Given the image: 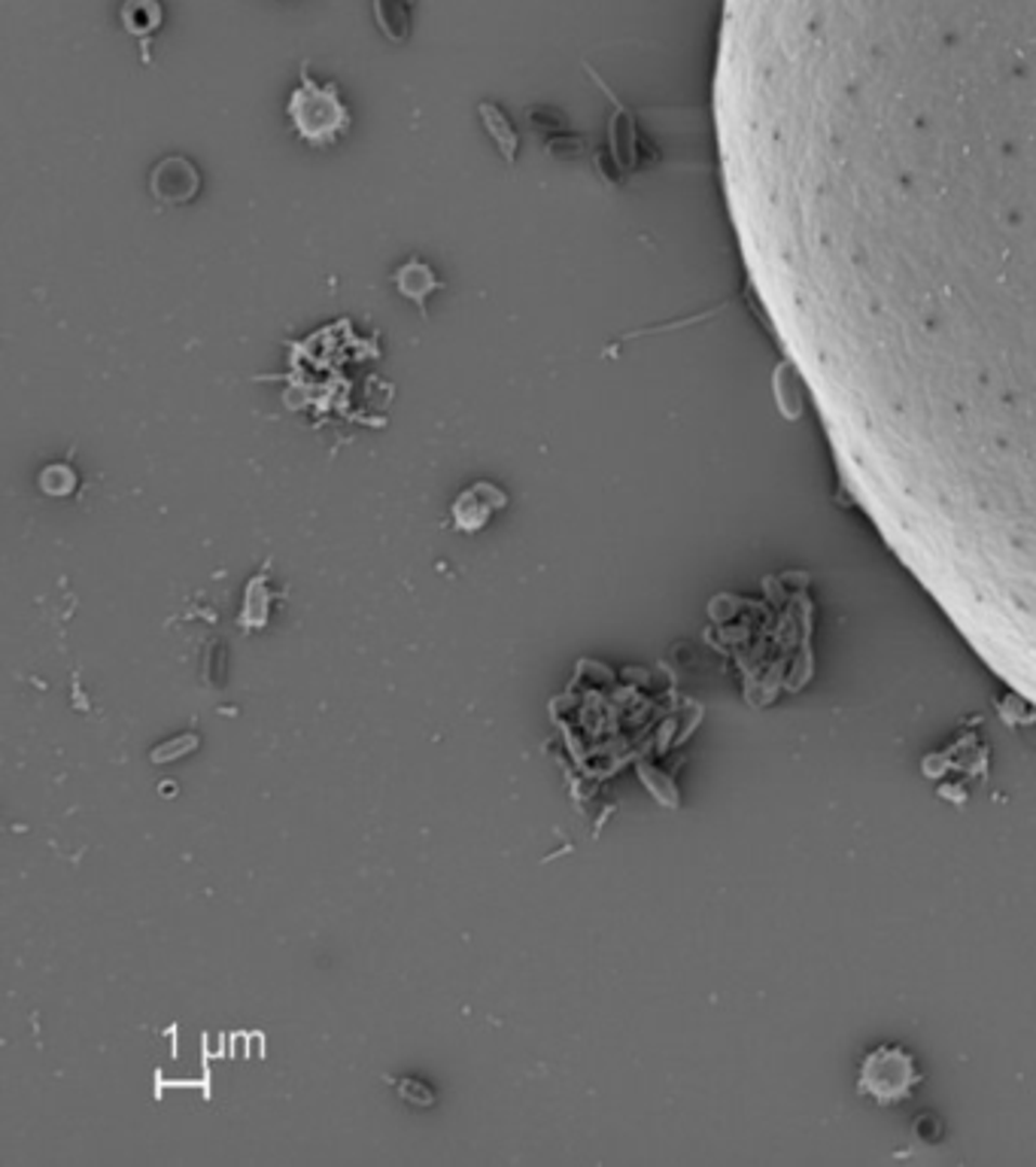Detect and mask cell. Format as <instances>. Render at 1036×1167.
<instances>
[{
	"mask_svg": "<svg viewBox=\"0 0 1036 1167\" xmlns=\"http://www.w3.org/2000/svg\"><path fill=\"white\" fill-rule=\"evenodd\" d=\"M477 119H481L484 134H487L493 146L499 149L504 165L514 168L520 156V134L514 122L508 119V113H504L496 101H481V104H477Z\"/></svg>",
	"mask_w": 1036,
	"mask_h": 1167,
	"instance_id": "7",
	"label": "cell"
},
{
	"mask_svg": "<svg viewBox=\"0 0 1036 1167\" xmlns=\"http://www.w3.org/2000/svg\"><path fill=\"white\" fill-rule=\"evenodd\" d=\"M508 506V496H504L502 487L489 484V481H477L471 484L469 489H462L450 506V523H454L456 533L462 536H474L481 529H487L489 521Z\"/></svg>",
	"mask_w": 1036,
	"mask_h": 1167,
	"instance_id": "4",
	"label": "cell"
},
{
	"mask_svg": "<svg viewBox=\"0 0 1036 1167\" xmlns=\"http://www.w3.org/2000/svg\"><path fill=\"white\" fill-rule=\"evenodd\" d=\"M405 3H410V6H414V0H405Z\"/></svg>",
	"mask_w": 1036,
	"mask_h": 1167,
	"instance_id": "13",
	"label": "cell"
},
{
	"mask_svg": "<svg viewBox=\"0 0 1036 1167\" xmlns=\"http://www.w3.org/2000/svg\"><path fill=\"white\" fill-rule=\"evenodd\" d=\"M393 1086L402 1091V1098L417 1106H432L435 1104V1091L429 1089L420 1079H393Z\"/></svg>",
	"mask_w": 1036,
	"mask_h": 1167,
	"instance_id": "12",
	"label": "cell"
},
{
	"mask_svg": "<svg viewBox=\"0 0 1036 1167\" xmlns=\"http://www.w3.org/2000/svg\"><path fill=\"white\" fill-rule=\"evenodd\" d=\"M122 28H126L143 49V62H149V43L165 22V6L161 0H122Z\"/></svg>",
	"mask_w": 1036,
	"mask_h": 1167,
	"instance_id": "6",
	"label": "cell"
},
{
	"mask_svg": "<svg viewBox=\"0 0 1036 1167\" xmlns=\"http://www.w3.org/2000/svg\"><path fill=\"white\" fill-rule=\"evenodd\" d=\"M371 13H375L380 34L390 43H408L410 3H405V0H371Z\"/></svg>",
	"mask_w": 1036,
	"mask_h": 1167,
	"instance_id": "9",
	"label": "cell"
},
{
	"mask_svg": "<svg viewBox=\"0 0 1036 1167\" xmlns=\"http://www.w3.org/2000/svg\"><path fill=\"white\" fill-rule=\"evenodd\" d=\"M590 70V67H587ZM590 77L596 79V86L605 92V95L612 97V104H614V119H612V156L614 161L624 168V171H629L632 165H635V126H632V116H629V110L614 97V92L599 79V74H593L590 70Z\"/></svg>",
	"mask_w": 1036,
	"mask_h": 1167,
	"instance_id": "8",
	"label": "cell"
},
{
	"mask_svg": "<svg viewBox=\"0 0 1036 1167\" xmlns=\"http://www.w3.org/2000/svg\"><path fill=\"white\" fill-rule=\"evenodd\" d=\"M918 1079L921 1073L915 1067V1058L900 1046H876L861 1064V1089L879 1104H896L909 1098Z\"/></svg>",
	"mask_w": 1036,
	"mask_h": 1167,
	"instance_id": "2",
	"label": "cell"
},
{
	"mask_svg": "<svg viewBox=\"0 0 1036 1167\" xmlns=\"http://www.w3.org/2000/svg\"><path fill=\"white\" fill-rule=\"evenodd\" d=\"M267 605H271V590L265 587V575H259V578H252L250 587H247L240 624H247V627H262L267 617Z\"/></svg>",
	"mask_w": 1036,
	"mask_h": 1167,
	"instance_id": "10",
	"label": "cell"
},
{
	"mask_svg": "<svg viewBox=\"0 0 1036 1167\" xmlns=\"http://www.w3.org/2000/svg\"><path fill=\"white\" fill-rule=\"evenodd\" d=\"M201 192V171L186 156L158 158L149 171V195L158 205L183 207L192 205Z\"/></svg>",
	"mask_w": 1036,
	"mask_h": 1167,
	"instance_id": "3",
	"label": "cell"
},
{
	"mask_svg": "<svg viewBox=\"0 0 1036 1167\" xmlns=\"http://www.w3.org/2000/svg\"><path fill=\"white\" fill-rule=\"evenodd\" d=\"M393 286L402 299L410 301V304L417 307L420 319H425V316H429V299H432L438 289H444V280H441L438 271L432 268L425 259L414 255V259L402 262V265L393 271Z\"/></svg>",
	"mask_w": 1036,
	"mask_h": 1167,
	"instance_id": "5",
	"label": "cell"
},
{
	"mask_svg": "<svg viewBox=\"0 0 1036 1167\" xmlns=\"http://www.w3.org/2000/svg\"><path fill=\"white\" fill-rule=\"evenodd\" d=\"M77 487V472L67 462H52L40 472V489L49 496H67Z\"/></svg>",
	"mask_w": 1036,
	"mask_h": 1167,
	"instance_id": "11",
	"label": "cell"
},
{
	"mask_svg": "<svg viewBox=\"0 0 1036 1167\" xmlns=\"http://www.w3.org/2000/svg\"><path fill=\"white\" fill-rule=\"evenodd\" d=\"M286 119L296 137L316 149L335 146L353 126V113L341 97L338 82H316L307 62H301L299 86L286 101Z\"/></svg>",
	"mask_w": 1036,
	"mask_h": 1167,
	"instance_id": "1",
	"label": "cell"
}]
</instances>
